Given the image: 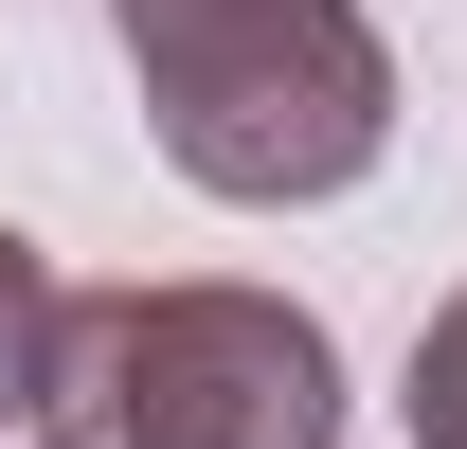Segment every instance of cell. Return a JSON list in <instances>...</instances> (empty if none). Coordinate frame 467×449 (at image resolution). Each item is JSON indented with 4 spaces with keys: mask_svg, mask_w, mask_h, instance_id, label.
I'll return each instance as SVG.
<instances>
[{
    "mask_svg": "<svg viewBox=\"0 0 467 449\" xmlns=\"http://www.w3.org/2000/svg\"><path fill=\"white\" fill-rule=\"evenodd\" d=\"M413 449H467V287L413 324Z\"/></svg>",
    "mask_w": 467,
    "mask_h": 449,
    "instance_id": "4",
    "label": "cell"
},
{
    "mask_svg": "<svg viewBox=\"0 0 467 449\" xmlns=\"http://www.w3.org/2000/svg\"><path fill=\"white\" fill-rule=\"evenodd\" d=\"M55 360H72V287L36 234H0V449L55 432Z\"/></svg>",
    "mask_w": 467,
    "mask_h": 449,
    "instance_id": "3",
    "label": "cell"
},
{
    "mask_svg": "<svg viewBox=\"0 0 467 449\" xmlns=\"http://www.w3.org/2000/svg\"><path fill=\"white\" fill-rule=\"evenodd\" d=\"M109 37L162 162L234 216H306L396 144V55L359 0H109Z\"/></svg>",
    "mask_w": 467,
    "mask_h": 449,
    "instance_id": "1",
    "label": "cell"
},
{
    "mask_svg": "<svg viewBox=\"0 0 467 449\" xmlns=\"http://www.w3.org/2000/svg\"><path fill=\"white\" fill-rule=\"evenodd\" d=\"M55 449H342V341L288 287H90Z\"/></svg>",
    "mask_w": 467,
    "mask_h": 449,
    "instance_id": "2",
    "label": "cell"
}]
</instances>
